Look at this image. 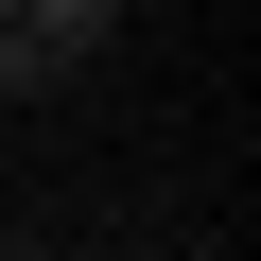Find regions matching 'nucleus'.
Returning a JSON list of instances; mask_svg holds the SVG:
<instances>
[{"label": "nucleus", "instance_id": "obj_3", "mask_svg": "<svg viewBox=\"0 0 261 261\" xmlns=\"http://www.w3.org/2000/svg\"><path fill=\"white\" fill-rule=\"evenodd\" d=\"M0 18H18V0H0Z\"/></svg>", "mask_w": 261, "mask_h": 261}, {"label": "nucleus", "instance_id": "obj_2", "mask_svg": "<svg viewBox=\"0 0 261 261\" xmlns=\"http://www.w3.org/2000/svg\"><path fill=\"white\" fill-rule=\"evenodd\" d=\"M35 261H105V244H35Z\"/></svg>", "mask_w": 261, "mask_h": 261}, {"label": "nucleus", "instance_id": "obj_1", "mask_svg": "<svg viewBox=\"0 0 261 261\" xmlns=\"http://www.w3.org/2000/svg\"><path fill=\"white\" fill-rule=\"evenodd\" d=\"M122 35V0H18L0 18V105H35V87H70L87 53Z\"/></svg>", "mask_w": 261, "mask_h": 261}]
</instances>
